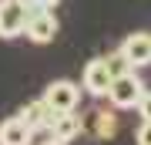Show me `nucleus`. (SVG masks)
<instances>
[{
	"label": "nucleus",
	"instance_id": "obj_1",
	"mask_svg": "<svg viewBox=\"0 0 151 145\" xmlns=\"http://www.w3.org/2000/svg\"><path fill=\"white\" fill-rule=\"evenodd\" d=\"M141 95H145V81H141L134 71H128V74H118L111 78V88H108V101L114 108H138Z\"/></svg>",
	"mask_w": 151,
	"mask_h": 145
},
{
	"label": "nucleus",
	"instance_id": "obj_2",
	"mask_svg": "<svg viewBox=\"0 0 151 145\" xmlns=\"http://www.w3.org/2000/svg\"><path fill=\"white\" fill-rule=\"evenodd\" d=\"M44 101L50 105V111H74L77 101H81V88L74 81H67V78L50 81L47 91H44Z\"/></svg>",
	"mask_w": 151,
	"mask_h": 145
},
{
	"label": "nucleus",
	"instance_id": "obj_3",
	"mask_svg": "<svg viewBox=\"0 0 151 145\" xmlns=\"http://www.w3.org/2000/svg\"><path fill=\"white\" fill-rule=\"evenodd\" d=\"M27 24V0H0V37L10 41L24 34Z\"/></svg>",
	"mask_w": 151,
	"mask_h": 145
},
{
	"label": "nucleus",
	"instance_id": "obj_4",
	"mask_svg": "<svg viewBox=\"0 0 151 145\" xmlns=\"http://www.w3.org/2000/svg\"><path fill=\"white\" fill-rule=\"evenodd\" d=\"M27 37L34 44H50L57 34V17L54 10H37V14H27V24H24Z\"/></svg>",
	"mask_w": 151,
	"mask_h": 145
},
{
	"label": "nucleus",
	"instance_id": "obj_5",
	"mask_svg": "<svg viewBox=\"0 0 151 145\" xmlns=\"http://www.w3.org/2000/svg\"><path fill=\"white\" fill-rule=\"evenodd\" d=\"M47 132H50V138H57V142H74L77 135L84 132V122H81V115H74V111H54Z\"/></svg>",
	"mask_w": 151,
	"mask_h": 145
},
{
	"label": "nucleus",
	"instance_id": "obj_6",
	"mask_svg": "<svg viewBox=\"0 0 151 145\" xmlns=\"http://www.w3.org/2000/svg\"><path fill=\"white\" fill-rule=\"evenodd\" d=\"M111 88V71L104 64V58H94L91 64L84 68V91L94 95V98H104Z\"/></svg>",
	"mask_w": 151,
	"mask_h": 145
},
{
	"label": "nucleus",
	"instance_id": "obj_7",
	"mask_svg": "<svg viewBox=\"0 0 151 145\" xmlns=\"http://www.w3.org/2000/svg\"><path fill=\"white\" fill-rule=\"evenodd\" d=\"M118 51L131 61V68H145V64H151V34H131V37L124 41Z\"/></svg>",
	"mask_w": 151,
	"mask_h": 145
},
{
	"label": "nucleus",
	"instance_id": "obj_8",
	"mask_svg": "<svg viewBox=\"0 0 151 145\" xmlns=\"http://www.w3.org/2000/svg\"><path fill=\"white\" fill-rule=\"evenodd\" d=\"M20 118L27 122L30 132H37V128H47V125H50L54 111H50V105L44 101V98H37V101H27V105L20 108Z\"/></svg>",
	"mask_w": 151,
	"mask_h": 145
},
{
	"label": "nucleus",
	"instance_id": "obj_9",
	"mask_svg": "<svg viewBox=\"0 0 151 145\" xmlns=\"http://www.w3.org/2000/svg\"><path fill=\"white\" fill-rule=\"evenodd\" d=\"M30 135H34V132L27 128V122H24L20 115L0 122V145H27Z\"/></svg>",
	"mask_w": 151,
	"mask_h": 145
},
{
	"label": "nucleus",
	"instance_id": "obj_10",
	"mask_svg": "<svg viewBox=\"0 0 151 145\" xmlns=\"http://www.w3.org/2000/svg\"><path fill=\"white\" fill-rule=\"evenodd\" d=\"M91 118H94V132H97V138H114V135H118V115H114V111L101 108V111H94Z\"/></svg>",
	"mask_w": 151,
	"mask_h": 145
},
{
	"label": "nucleus",
	"instance_id": "obj_11",
	"mask_svg": "<svg viewBox=\"0 0 151 145\" xmlns=\"http://www.w3.org/2000/svg\"><path fill=\"white\" fill-rule=\"evenodd\" d=\"M104 64H108V71H111V78H118V74H128V71H134V68H131V61L124 58L121 51H114L111 58H104Z\"/></svg>",
	"mask_w": 151,
	"mask_h": 145
},
{
	"label": "nucleus",
	"instance_id": "obj_12",
	"mask_svg": "<svg viewBox=\"0 0 151 145\" xmlns=\"http://www.w3.org/2000/svg\"><path fill=\"white\" fill-rule=\"evenodd\" d=\"M57 0H27V14H37V10H54Z\"/></svg>",
	"mask_w": 151,
	"mask_h": 145
},
{
	"label": "nucleus",
	"instance_id": "obj_13",
	"mask_svg": "<svg viewBox=\"0 0 151 145\" xmlns=\"http://www.w3.org/2000/svg\"><path fill=\"white\" fill-rule=\"evenodd\" d=\"M138 111H141V118H145V122H151V91H145V95H141Z\"/></svg>",
	"mask_w": 151,
	"mask_h": 145
},
{
	"label": "nucleus",
	"instance_id": "obj_14",
	"mask_svg": "<svg viewBox=\"0 0 151 145\" xmlns=\"http://www.w3.org/2000/svg\"><path fill=\"white\" fill-rule=\"evenodd\" d=\"M134 142H138V145H151V122H145V125H141V128H138Z\"/></svg>",
	"mask_w": 151,
	"mask_h": 145
},
{
	"label": "nucleus",
	"instance_id": "obj_15",
	"mask_svg": "<svg viewBox=\"0 0 151 145\" xmlns=\"http://www.w3.org/2000/svg\"><path fill=\"white\" fill-rule=\"evenodd\" d=\"M40 145H67V142H57V138H47V142H40Z\"/></svg>",
	"mask_w": 151,
	"mask_h": 145
}]
</instances>
